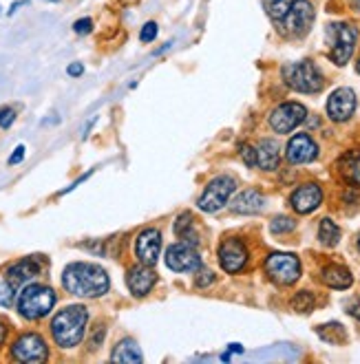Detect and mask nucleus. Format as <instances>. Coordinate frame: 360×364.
I'll use <instances>...</instances> for the list:
<instances>
[{"instance_id":"f257e3e1","label":"nucleus","mask_w":360,"mask_h":364,"mask_svg":"<svg viewBox=\"0 0 360 364\" xmlns=\"http://www.w3.org/2000/svg\"><path fill=\"white\" fill-rule=\"evenodd\" d=\"M62 285L69 294L80 298H97L109 292L107 272L93 263H71L62 272Z\"/></svg>"},{"instance_id":"f03ea898","label":"nucleus","mask_w":360,"mask_h":364,"mask_svg":"<svg viewBox=\"0 0 360 364\" xmlns=\"http://www.w3.org/2000/svg\"><path fill=\"white\" fill-rule=\"evenodd\" d=\"M87 320H89V314L82 305H71V307L62 309L51 322L53 340L62 349L77 347L80 340H82V336H84Z\"/></svg>"},{"instance_id":"7ed1b4c3","label":"nucleus","mask_w":360,"mask_h":364,"mask_svg":"<svg viewBox=\"0 0 360 364\" xmlns=\"http://www.w3.org/2000/svg\"><path fill=\"white\" fill-rule=\"evenodd\" d=\"M55 305V294L47 285H27L18 296V311L27 320L45 318Z\"/></svg>"},{"instance_id":"20e7f679","label":"nucleus","mask_w":360,"mask_h":364,"mask_svg":"<svg viewBox=\"0 0 360 364\" xmlns=\"http://www.w3.org/2000/svg\"><path fill=\"white\" fill-rule=\"evenodd\" d=\"M283 79L290 89L298 93H318L325 84L323 73L310 60H301V62L283 67Z\"/></svg>"},{"instance_id":"39448f33","label":"nucleus","mask_w":360,"mask_h":364,"mask_svg":"<svg viewBox=\"0 0 360 364\" xmlns=\"http://www.w3.org/2000/svg\"><path fill=\"white\" fill-rule=\"evenodd\" d=\"M236 190V181L228 175H222V177H214L210 184L206 186L204 194L199 197L197 206L202 208L204 212L212 214V212H219L226 204L228 199L232 197V192Z\"/></svg>"},{"instance_id":"423d86ee","label":"nucleus","mask_w":360,"mask_h":364,"mask_svg":"<svg viewBox=\"0 0 360 364\" xmlns=\"http://www.w3.org/2000/svg\"><path fill=\"white\" fill-rule=\"evenodd\" d=\"M266 272L274 282H278V285H292V282H296L298 276H301V260H298L294 254L276 252V254L268 256Z\"/></svg>"},{"instance_id":"0eeeda50","label":"nucleus","mask_w":360,"mask_h":364,"mask_svg":"<svg viewBox=\"0 0 360 364\" xmlns=\"http://www.w3.org/2000/svg\"><path fill=\"white\" fill-rule=\"evenodd\" d=\"M329 35H332V51H329L332 62L338 67L347 65L356 47V29L349 23H336L329 27Z\"/></svg>"},{"instance_id":"6e6552de","label":"nucleus","mask_w":360,"mask_h":364,"mask_svg":"<svg viewBox=\"0 0 360 364\" xmlns=\"http://www.w3.org/2000/svg\"><path fill=\"white\" fill-rule=\"evenodd\" d=\"M314 23V7L310 0H296L288 16L281 20V31L290 38H303Z\"/></svg>"},{"instance_id":"1a4fd4ad","label":"nucleus","mask_w":360,"mask_h":364,"mask_svg":"<svg viewBox=\"0 0 360 364\" xmlns=\"http://www.w3.org/2000/svg\"><path fill=\"white\" fill-rule=\"evenodd\" d=\"M307 117V111L303 104L298 102H285L281 106H276L270 115V126L276 133H290L294 131L298 124H303Z\"/></svg>"},{"instance_id":"9d476101","label":"nucleus","mask_w":360,"mask_h":364,"mask_svg":"<svg viewBox=\"0 0 360 364\" xmlns=\"http://www.w3.org/2000/svg\"><path fill=\"white\" fill-rule=\"evenodd\" d=\"M11 355L18 362H45L49 351H47L45 340L38 333H25L13 342Z\"/></svg>"},{"instance_id":"9b49d317","label":"nucleus","mask_w":360,"mask_h":364,"mask_svg":"<svg viewBox=\"0 0 360 364\" xmlns=\"http://www.w3.org/2000/svg\"><path fill=\"white\" fill-rule=\"evenodd\" d=\"M166 265L173 272H197L202 270V258L188 243H175L166 250Z\"/></svg>"},{"instance_id":"f8f14e48","label":"nucleus","mask_w":360,"mask_h":364,"mask_svg":"<svg viewBox=\"0 0 360 364\" xmlns=\"http://www.w3.org/2000/svg\"><path fill=\"white\" fill-rule=\"evenodd\" d=\"M219 263L228 274H234L239 270H244L248 263V250L239 238H228L219 248Z\"/></svg>"},{"instance_id":"ddd939ff","label":"nucleus","mask_w":360,"mask_h":364,"mask_svg":"<svg viewBox=\"0 0 360 364\" xmlns=\"http://www.w3.org/2000/svg\"><path fill=\"white\" fill-rule=\"evenodd\" d=\"M356 111V93L347 87L336 89L327 99V115L334 121H347Z\"/></svg>"},{"instance_id":"4468645a","label":"nucleus","mask_w":360,"mask_h":364,"mask_svg":"<svg viewBox=\"0 0 360 364\" xmlns=\"http://www.w3.org/2000/svg\"><path fill=\"white\" fill-rule=\"evenodd\" d=\"M285 157L290 164H310V161H314L318 157V146H316V141L305 133L294 135L288 141Z\"/></svg>"},{"instance_id":"2eb2a0df","label":"nucleus","mask_w":360,"mask_h":364,"mask_svg":"<svg viewBox=\"0 0 360 364\" xmlns=\"http://www.w3.org/2000/svg\"><path fill=\"white\" fill-rule=\"evenodd\" d=\"M135 252H137V258L144 263V265H155L157 258H159V252H162V234L157 230L148 228L144 230L142 234L137 236V243H135Z\"/></svg>"},{"instance_id":"dca6fc26","label":"nucleus","mask_w":360,"mask_h":364,"mask_svg":"<svg viewBox=\"0 0 360 364\" xmlns=\"http://www.w3.org/2000/svg\"><path fill=\"white\" fill-rule=\"evenodd\" d=\"M292 208L298 212V214H310L314 212L318 206H321L323 201V190L318 188L316 184H305L298 188L294 194H292Z\"/></svg>"},{"instance_id":"f3484780","label":"nucleus","mask_w":360,"mask_h":364,"mask_svg":"<svg viewBox=\"0 0 360 364\" xmlns=\"http://www.w3.org/2000/svg\"><path fill=\"white\" fill-rule=\"evenodd\" d=\"M155 276L157 274L151 270V265H144V263H142V268H133L126 276V285H129L131 294H135L139 298L146 296L155 285Z\"/></svg>"},{"instance_id":"a211bd4d","label":"nucleus","mask_w":360,"mask_h":364,"mask_svg":"<svg viewBox=\"0 0 360 364\" xmlns=\"http://www.w3.org/2000/svg\"><path fill=\"white\" fill-rule=\"evenodd\" d=\"M38 274H40V263L36 258H23V260H18L16 265L9 268L7 280L13 287H20V285H25V282L33 280Z\"/></svg>"},{"instance_id":"6ab92c4d","label":"nucleus","mask_w":360,"mask_h":364,"mask_svg":"<svg viewBox=\"0 0 360 364\" xmlns=\"http://www.w3.org/2000/svg\"><path fill=\"white\" fill-rule=\"evenodd\" d=\"M281 161V148L274 139H263L256 146V166L263 170H274Z\"/></svg>"},{"instance_id":"aec40b11","label":"nucleus","mask_w":360,"mask_h":364,"mask_svg":"<svg viewBox=\"0 0 360 364\" xmlns=\"http://www.w3.org/2000/svg\"><path fill=\"white\" fill-rule=\"evenodd\" d=\"M263 206H266V199L256 190H244L232 201V210L239 212V214H256Z\"/></svg>"},{"instance_id":"412c9836","label":"nucleus","mask_w":360,"mask_h":364,"mask_svg":"<svg viewBox=\"0 0 360 364\" xmlns=\"http://www.w3.org/2000/svg\"><path fill=\"white\" fill-rule=\"evenodd\" d=\"M321 278H323L325 285L332 287V289H347V287H351V282H354L351 272L347 268H343V265H327L321 272Z\"/></svg>"},{"instance_id":"4be33fe9","label":"nucleus","mask_w":360,"mask_h":364,"mask_svg":"<svg viewBox=\"0 0 360 364\" xmlns=\"http://www.w3.org/2000/svg\"><path fill=\"white\" fill-rule=\"evenodd\" d=\"M338 170L354 186H360V150H351L341 157L338 161Z\"/></svg>"},{"instance_id":"5701e85b","label":"nucleus","mask_w":360,"mask_h":364,"mask_svg":"<svg viewBox=\"0 0 360 364\" xmlns=\"http://www.w3.org/2000/svg\"><path fill=\"white\" fill-rule=\"evenodd\" d=\"M111 360H113V362H129V364L133 362V364H139L144 358H142V351H139V347H137V342H135L133 338H124V340L115 347Z\"/></svg>"},{"instance_id":"b1692460","label":"nucleus","mask_w":360,"mask_h":364,"mask_svg":"<svg viewBox=\"0 0 360 364\" xmlns=\"http://www.w3.org/2000/svg\"><path fill=\"white\" fill-rule=\"evenodd\" d=\"M175 234L182 238L184 243H190V246H197L199 243V236L195 232V226H192V216L190 214H182L177 219L175 224Z\"/></svg>"},{"instance_id":"393cba45","label":"nucleus","mask_w":360,"mask_h":364,"mask_svg":"<svg viewBox=\"0 0 360 364\" xmlns=\"http://www.w3.org/2000/svg\"><path fill=\"white\" fill-rule=\"evenodd\" d=\"M318 238H321L323 246H336L341 241V228H338L332 219H323L321 221V228H318Z\"/></svg>"},{"instance_id":"a878e982","label":"nucleus","mask_w":360,"mask_h":364,"mask_svg":"<svg viewBox=\"0 0 360 364\" xmlns=\"http://www.w3.org/2000/svg\"><path fill=\"white\" fill-rule=\"evenodd\" d=\"M316 331H318V336H321L325 342H332V345H338V342L347 340V333H345L343 325H338V322H329V325L318 327Z\"/></svg>"},{"instance_id":"bb28decb","label":"nucleus","mask_w":360,"mask_h":364,"mask_svg":"<svg viewBox=\"0 0 360 364\" xmlns=\"http://www.w3.org/2000/svg\"><path fill=\"white\" fill-rule=\"evenodd\" d=\"M294 3L296 0H266V7H268V13L276 20V23H281Z\"/></svg>"},{"instance_id":"cd10ccee","label":"nucleus","mask_w":360,"mask_h":364,"mask_svg":"<svg viewBox=\"0 0 360 364\" xmlns=\"http://www.w3.org/2000/svg\"><path fill=\"white\" fill-rule=\"evenodd\" d=\"M314 296L310 294V292H298L294 298H292V307H294V311H298V314H310L312 309H314Z\"/></svg>"},{"instance_id":"c85d7f7f","label":"nucleus","mask_w":360,"mask_h":364,"mask_svg":"<svg viewBox=\"0 0 360 364\" xmlns=\"http://www.w3.org/2000/svg\"><path fill=\"white\" fill-rule=\"evenodd\" d=\"M296 228V224H294V219H290V216H276L274 221H272V226H270V230L274 232V234H288V232H292Z\"/></svg>"},{"instance_id":"c756f323","label":"nucleus","mask_w":360,"mask_h":364,"mask_svg":"<svg viewBox=\"0 0 360 364\" xmlns=\"http://www.w3.org/2000/svg\"><path fill=\"white\" fill-rule=\"evenodd\" d=\"M13 285L9 280L5 282H0V307H9L11 302H13Z\"/></svg>"},{"instance_id":"7c9ffc66","label":"nucleus","mask_w":360,"mask_h":364,"mask_svg":"<svg viewBox=\"0 0 360 364\" xmlns=\"http://www.w3.org/2000/svg\"><path fill=\"white\" fill-rule=\"evenodd\" d=\"M241 157L248 166H256V146H250V144H244L241 146Z\"/></svg>"},{"instance_id":"2f4dec72","label":"nucleus","mask_w":360,"mask_h":364,"mask_svg":"<svg viewBox=\"0 0 360 364\" xmlns=\"http://www.w3.org/2000/svg\"><path fill=\"white\" fill-rule=\"evenodd\" d=\"M13 117H16L13 109H9V106L0 109V128H9L13 124Z\"/></svg>"},{"instance_id":"473e14b6","label":"nucleus","mask_w":360,"mask_h":364,"mask_svg":"<svg viewBox=\"0 0 360 364\" xmlns=\"http://www.w3.org/2000/svg\"><path fill=\"white\" fill-rule=\"evenodd\" d=\"M155 35H157V25L155 23H146L142 33H139V40H142V43H153Z\"/></svg>"},{"instance_id":"72a5a7b5","label":"nucleus","mask_w":360,"mask_h":364,"mask_svg":"<svg viewBox=\"0 0 360 364\" xmlns=\"http://www.w3.org/2000/svg\"><path fill=\"white\" fill-rule=\"evenodd\" d=\"M75 33H89L93 29V20L91 18H82V20H77V23L73 25Z\"/></svg>"},{"instance_id":"f704fd0d","label":"nucleus","mask_w":360,"mask_h":364,"mask_svg":"<svg viewBox=\"0 0 360 364\" xmlns=\"http://www.w3.org/2000/svg\"><path fill=\"white\" fill-rule=\"evenodd\" d=\"M212 272H202V274H199V278H197V287H206V285H212Z\"/></svg>"},{"instance_id":"c9c22d12","label":"nucleus","mask_w":360,"mask_h":364,"mask_svg":"<svg viewBox=\"0 0 360 364\" xmlns=\"http://www.w3.org/2000/svg\"><path fill=\"white\" fill-rule=\"evenodd\" d=\"M23 159H25V146H18V148L13 150V155L9 157V164L16 166V164H20Z\"/></svg>"},{"instance_id":"e433bc0d","label":"nucleus","mask_w":360,"mask_h":364,"mask_svg":"<svg viewBox=\"0 0 360 364\" xmlns=\"http://www.w3.org/2000/svg\"><path fill=\"white\" fill-rule=\"evenodd\" d=\"M347 309H349V314L356 318V320H360V298H356V300H351L349 305H347Z\"/></svg>"},{"instance_id":"4c0bfd02","label":"nucleus","mask_w":360,"mask_h":364,"mask_svg":"<svg viewBox=\"0 0 360 364\" xmlns=\"http://www.w3.org/2000/svg\"><path fill=\"white\" fill-rule=\"evenodd\" d=\"M82 71H84V69H82V65H77V62H73V65L67 69V73H69V75H73V77L82 75Z\"/></svg>"},{"instance_id":"58836bf2","label":"nucleus","mask_w":360,"mask_h":364,"mask_svg":"<svg viewBox=\"0 0 360 364\" xmlns=\"http://www.w3.org/2000/svg\"><path fill=\"white\" fill-rule=\"evenodd\" d=\"M5 338H7V325H5L3 320H0V345L5 342Z\"/></svg>"},{"instance_id":"ea45409f","label":"nucleus","mask_w":360,"mask_h":364,"mask_svg":"<svg viewBox=\"0 0 360 364\" xmlns=\"http://www.w3.org/2000/svg\"><path fill=\"white\" fill-rule=\"evenodd\" d=\"M230 351H234V353H244V347H241V345H230Z\"/></svg>"},{"instance_id":"a19ab883","label":"nucleus","mask_w":360,"mask_h":364,"mask_svg":"<svg viewBox=\"0 0 360 364\" xmlns=\"http://www.w3.org/2000/svg\"><path fill=\"white\" fill-rule=\"evenodd\" d=\"M354 7H356V9L360 11V0H354Z\"/></svg>"},{"instance_id":"79ce46f5","label":"nucleus","mask_w":360,"mask_h":364,"mask_svg":"<svg viewBox=\"0 0 360 364\" xmlns=\"http://www.w3.org/2000/svg\"><path fill=\"white\" fill-rule=\"evenodd\" d=\"M358 73H360V60H358Z\"/></svg>"},{"instance_id":"37998d69","label":"nucleus","mask_w":360,"mask_h":364,"mask_svg":"<svg viewBox=\"0 0 360 364\" xmlns=\"http://www.w3.org/2000/svg\"><path fill=\"white\" fill-rule=\"evenodd\" d=\"M358 246H360V238H358Z\"/></svg>"}]
</instances>
